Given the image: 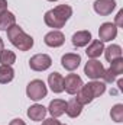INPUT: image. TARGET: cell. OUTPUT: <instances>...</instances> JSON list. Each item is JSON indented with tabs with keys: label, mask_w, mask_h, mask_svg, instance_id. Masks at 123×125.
<instances>
[{
	"label": "cell",
	"mask_w": 123,
	"mask_h": 125,
	"mask_svg": "<svg viewBox=\"0 0 123 125\" xmlns=\"http://www.w3.org/2000/svg\"><path fill=\"white\" fill-rule=\"evenodd\" d=\"M7 39L10 41V44L18 48L19 51H29L33 47V38L31 35H28L19 25H13L7 29Z\"/></svg>",
	"instance_id": "cell-1"
},
{
	"label": "cell",
	"mask_w": 123,
	"mask_h": 125,
	"mask_svg": "<svg viewBox=\"0 0 123 125\" xmlns=\"http://www.w3.org/2000/svg\"><path fill=\"white\" fill-rule=\"evenodd\" d=\"M46 93H48V87L44 83V80L35 79V80L29 82L28 86H26V94L31 100H35V102L42 100L46 96Z\"/></svg>",
	"instance_id": "cell-2"
},
{
	"label": "cell",
	"mask_w": 123,
	"mask_h": 125,
	"mask_svg": "<svg viewBox=\"0 0 123 125\" xmlns=\"http://www.w3.org/2000/svg\"><path fill=\"white\" fill-rule=\"evenodd\" d=\"M84 74L91 80H100L104 76V65L98 60H88L84 65Z\"/></svg>",
	"instance_id": "cell-3"
},
{
	"label": "cell",
	"mask_w": 123,
	"mask_h": 125,
	"mask_svg": "<svg viewBox=\"0 0 123 125\" xmlns=\"http://www.w3.org/2000/svg\"><path fill=\"white\" fill-rule=\"evenodd\" d=\"M52 65V58L48 54H35L29 60V67L33 71H45Z\"/></svg>",
	"instance_id": "cell-4"
},
{
	"label": "cell",
	"mask_w": 123,
	"mask_h": 125,
	"mask_svg": "<svg viewBox=\"0 0 123 125\" xmlns=\"http://www.w3.org/2000/svg\"><path fill=\"white\" fill-rule=\"evenodd\" d=\"M83 84H84L83 79L75 73H71L64 79V90L68 94H77V92L81 89Z\"/></svg>",
	"instance_id": "cell-5"
},
{
	"label": "cell",
	"mask_w": 123,
	"mask_h": 125,
	"mask_svg": "<svg viewBox=\"0 0 123 125\" xmlns=\"http://www.w3.org/2000/svg\"><path fill=\"white\" fill-rule=\"evenodd\" d=\"M122 73H123V58L114 60V61L110 62L109 70H104L103 80H104V83H113L116 80V77L120 76Z\"/></svg>",
	"instance_id": "cell-6"
},
{
	"label": "cell",
	"mask_w": 123,
	"mask_h": 125,
	"mask_svg": "<svg viewBox=\"0 0 123 125\" xmlns=\"http://www.w3.org/2000/svg\"><path fill=\"white\" fill-rule=\"evenodd\" d=\"M117 36V26L112 22H104L98 28V39L101 42H110Z\"/></svg>",
	"instance_id": "cell-7"
},
{
	"label": "cell",
	"mask_w": 123,
	"mask_h": 125,
	"mask_svg": "<svg viewBox=\"0 0 123 125\" xmlns=\"http://www.w3.org/2000/svg\"><path fill=\"white\" fill-rule=\"evenodd\" d=\"M94 12L100 16H107L116 9V0H96L93 3Z\"/></svg>",
	"instance_id": "cell-8"
},
{
	"label": "cell",
	"mask_w": 123,
	"mask_h": 125,
	"mask_svg": "<svg viewBox=\"0 0 123 125\" xmlns=\"http://www.w3.org/2000/svg\"><path fill=\"white\" fill-rule=\"evenodd\" d=\"M81 64V55L75 54V52H67L61 57V65L68 70V71H74L80 67Z\"/></svg>",
	"instance_id": "cell-9"
},
{
	"label": "cell",
	"mask_w": 123,
	"mask_h": 125,
	"mask_svg": "<svg viewBox=\"0 0 123 125\" xmlns=\"http://www.w3.org/2000/svg\"><path fill=\"white\" fill-rule=\"evenodd\" d=\"M44 42H45L48 47H51V48H58V47L64 45V42H65V35H64L61 31H58V29H54V31L48 32V33L44 36Z\"/></svg>",
	"instance_id": "cell-10"
},
{
	"label": "cell",
	"mask_w": 123,
	"mask_h": 125,
	"mask_svg": "<svg viewBox=\"0 0 123 125\" xmlns=\"http://www.w3.org/2000/svg\"><path fill=\"white\" fill-rule=\"evenodd\" d=\"M46 114H48L46 108H45L44 105H39V103H35V105L29 106V108H28V112H26L28 118H29L31 121H35V122L44 121L45 116H46Z\"/></svg>",
	"instance_id": "cell-11"
},
{
	"label": "cell",
	"mask_w": 123,
	"mask_h": 125,
	"mask_svg": "<svg viewBox=\"0 0 123 125\" xmlns=\"http://www.w3.org/2000/svg\"><path fill=\"white\" fill-rule=\"evenodd\" d=\"M93 36H91V32L90 31H77L72 38H71V42L74 47L77 48H83V47H87L90 42H91Z\"/></svg>",
	"instance_id": "cell-12"
},
{
	"label": "cell",
	"mask_w": 123,
	"mask_h": 125,
	"mask_svg": "<svg viewBox=\"0 0 123 125\" xmlns=\"http://www.w3.org/2000/svg\"><path fill=\"white\" fill-rule=\"evenodd\" d=\"M44 22H45L49 28H54V29H58V31H60V28H62V26L67 23L64 19H61V18L58 16V13H57L54 9H51V10H48V12L45 13Z\"/></svg>",
	"instance_id": "cell-13"
},
{
	"label": "cell",
	"mask_w": 123,
	"mask_h": 125,
	"mask_svg": "<svg viewBox=\"0 0 123 125\" xmlns=\"http://www.w3.org/2000/svg\"><path fill=\"white\" fill-rule=\"evenodd\" d=\"M104 51V42H101L100 39H91V42L88 44L86 54L90 60H97Z\"/></svg>",
	"instance_id": "cell-14"
},
{
	"label": "cell",
	"mask_w": 123,
	"mask_h": 125,
	"mask_svg": "<svg viewBox=\"0 0 123 125\" xmlns=\"http://www.w3.org/2000/svg\"><path fill=\"white\" fill-rule=\"evenodd\" d=\"M48 86L54 93H62L64 92V77L58 71H54L48 76Z\"/></svg>",
	"instance_id": "cell-15"
},
{
	"label": "cell",
	"mask_w": 123,
	"mask_h": 125,
	"mask_svg": "<svg viewBox=\"0 0 123 125\" xmlns=\"http://www.w3.org/2000/svg\"><path fill=\"white\" fill-rule=\"evenodd\" d=\"M65 106H67V102L64 99H54L49 102V106L46 108V111L51 114V116L60 118L65 114Z\"/></svg>",
	"instance_id": "cell-16"
},
{
	"label": "cell",
	"mask_w": 123,
	"mask_h": 125,
	"mask_svg": "<svg viewBox=\"0 0 123 125\" xmlns=\"http://www.w3.org/2000/svg\"><path fill=\"white\" fill-rule=\"evenodd\" d=\"M81 112H83V105H81L75 97H72V99H70V100L67 102L65 114H67L70 118H77V116L81 115Z\"/></svg>",
	"instance_id": "cell-17"
},
{
	"label": "cell",
	"mask_w": 123,
	"mask_h": 125,
	"mask_svg": "<svg viewBox=\"0 0 123 125\" xmlns=\"http://www.w3.org/2000/svg\"><path fill=\"white\" fill-rule=\"evenodd\" d=\"M103 52H104V57H106V60H107L109 62L122 58V47L117 45V44H112V45H109L107 48H104Z\"/></svg>",
	"instance_id": "cell-18"
},
{
	"label": "cell",
	"mask_w": 123,
	"mask_h": 125,
	"mask_svg": "<svg viewBox=\"0 0 123 125\" xmlns=\"http://www.w3.org/2000/svg\"><path fill=\"white\" fill-rule=\"evenodd\" d=\"M87 89L90 90V93L93 94V97H100L101 94L106 92V83L104 82H100V80H91L88 82L87 84Z\"/></svg>",
	"instance_id": "cell-19"
},
{
	"label": "cell",
	"mask_w": 123,
	"mask_h": 125,
	"mask_svg": "<svg viewBox=\"0 0 123 125\" xmlns=\"http://www.w3.org/2000/svg\"><path fill=\"white\" fill-rule=\"evenodd\" d=\"M13 25H16V16L9 10L3 12L0 15V31H7Z\"/></svg>",
	"instance_id": "cell-20"
},
{
	"label": "cell",
	"mask_w": 123,
	"mask_h": 125,
	"mask_svg": "<svg viewBox=\"0 0 123 125\" xmlns=\"http://www.w3.org/2000/svg\"><path fill=\"white\" fill-rule=\"evenodd\" d=\"M15 79V70L12 65H3L0 64V84H7Z\"/></svg>",
	"instance_id": "cell-21"
},
{
	"label": "cell",
	"mask_w": 123,
	"mask_h": 125,
	"mask_svg": "<svg viewBox=\"0 0 123 125\" xmlns=\"http://www.w3.org/2000/svg\"><path fill=\"white\" fill-rule=\"evenodd\" d=\"M83 106L84 105H88V103H91L93 100H94V97H93V94L90 93V90L87 89V86L86 84H83L81 86V89L77 92V97H75Z\"/></svg>",
	"instance_id": "cell-22"
},
{
	"label": "cell",
	"mask_w": 123,
	"mask_h": 125,
	"mask_svg": "<svg viewBox=\"0 0 123 125\" xmlns=\"http://www.w3.org/2000/svg\"><path fill=\"white\" fill-rule=\"evenodd\" d=\"M16 62V54L10 50H3L0 52V64L3 65H13Z\"/></svg>",
	"instance_id": "cell-23"
},
{
	"label": "cell",
	"mask_w": 123,
	"mask_h": 125,
	"mask_svg": "<svg viewBox=\"0 0 123 125\" xmlns=\"http://www.w3.org/2000/svg\"><path fill=\"white\" fill-rule=\"evenodd\" d=\"M110 116L114 122H123V105L122 103H116L112 111H110Z\"/></svg>",
	"instance_id": "cell-24"
},
{
	"label": "cell",
	"mask_w": 123,
	"mask_h": 125,
	"mask_svg": "<svg viewBox=\"0 0 123 125\" xmlns=\"http://www.w3.org/2000/svg\"><path fill=\"white\" fill-rule=\"evenodd\" d=\"M114 25L117 28H122L123 26V10H119L117 15H116V19H114Z\"/></svg>",
	"instance_id": "cell-25"
},
{
	"label": "cell",
	"mask_w": 123,
	"mask_h": 125,
	"mask_svg": "<svg viewBox=\"0 0 123 125\" xmlns=\"http://www.w3.org/2000/svg\"><path fill=\"white\" fill-rule=\"evenodd\" d=\"M58 124H60V121H58L57 118H54V116L45 118V119L42 121V125H58Z\"/></svg>",
	"instance_id": "cell-26"
},
{
	"label": "cell",
	"mask_w": 123,
	"mask_h": 125,
	"mask_svg": "<svg viewBox=\"0 0 123 125\" xmlns=\"http://www.w3.org/2000/svg\"><path fill=\"white\" fill-rule=\"evenodd\" d=\"M7 10V0H0V15Z\"/></svg>",
	"instance_id": "cell-27"
},
{
	"label": "cell",
	"mask_w": 123,
	"mask_h": 125,
	"mask_svg": "<svg viewBox=\"0 0 123 125\" xmlns=\"http://www.w3.org/2000/svg\"><path fill=\"white\" fill-rule=\"evenodd\" d=\"M9 125H26V124H25V121H23V119H20V118H16V119L10 121V124H9Z\"/></svg>",
	"instance_id": "cell-28"
},
{
	"label": "cell",
	"mask_w": 123,
	"mask_h": 125,
	"mask_svg": "<svg viewBox=\"0 0 123 125\" xmlns=\"http://www.w3.org/2000/svg\"><path fill=\"white\" fill-rule=\"evenodd\" d=\"M3 50H4V42H3V39L0 38V52H1Z\"/></svg>",
	"instance_id": "cell-29"
},
{
	"label": "cell",
	"mask_w": 123,
	"mask_h": 125,
	"mask_svg": "<svg viewBox=\"0 0 123 125\" xmlns=\"http://www.w3.org/2000/svg\"><path fill=\"white\" fill-rule=\"evenodd\" d=\"M48 1H57V0H48Z\"/></svg>",
	"instance_id": "cell-30"
},
{
	"label": "cell",
	"mask_w": 123,
	"mask_h": 125,
	"mask_svg": "<svg viewBox=\"0 0 123 125\" xmlns=\"http://www.w3.org/2000/svg\"><path fill=\"white\" fill-rule=\"evenodd\" d=\"M58 125H65V124H61V122H60V124H58Z\"/></svg>",
	"instance_id": "cell-31"
}]
</instances>
